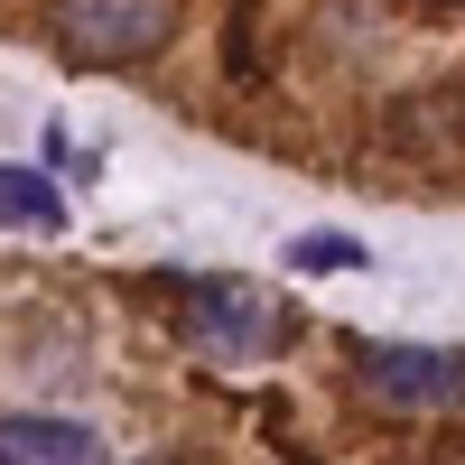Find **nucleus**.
I'll list each match as a JSON object with an SVG mask.
<instances>
[{"label":"nucleus","mask_w":465,"mask_h":465,"mask_svg":"<svg viewBox=\"0 0 465 465\" xmlns=\"http://www.w3.org/2000/svg\"><path fill=\"white\" fill-rule=\"evenodd\" d=\"M47 28L84 65H140V56H159L177 37V0H56Z\"/></svg>","instance_id":"f257e3e1"},{"label":"nucleus","mask_w":465,"mask_h":465,"mask_svg":"<svg viewBox=\"0 0 465 465\" xmlns=\"http://www.w3.org/2000/svg\"><path fill=\"white\" fill-rule=\"evenodd\" d=\"M280 270H307V280H326V270H372V242L363 232H289L280 242Z\"/></svg>","instance_id":"423d86ee"},{"label":"nucleus","mask_w":465,"mask_h":465,"mask_svg":"<svg viewBox=\"0 0 465 465\" xmlns=\"http://www.w3.org/2000/svg\"><path fill=\"white\" fill-rule=\"evenodd\" d=\"M186 326H196L205 354H270L280 307H270L252 280H186Z\"/></svg>","instance_id":"7ed1b4c3"},{"label":"nucleus","mask_w":465,"mask_h":465,"mask_svg":"<svg viewBox=\"0 0 465 465\" xmlns=\"http://www.w3.org/2000/svg\"><path fill=\"white\" fill-rule=\"evenodd\" d=\"M0 465H103V438L84 429V419L0 410Z\"/></svg>","instance_id":"20e7f679"},{"label":"nucleus","mask_w":465,"mask_h":465,"mask_svg":"<svg viewBox=\"0 0 465 465\" xmlns=\"http://www.w3.org/2000/svg\"><path fill=\"white\" fill-rule=\"evenodd\" d=\"M354 372L391 410H456L465 401V354H447V344H354Z\"/></svg>","instance_id":"f03ea898"},{"label":"nucleus","mask_w":465,"mask_h":465,"mask_svg":"<svg viewBox=\"0 0 465 465\" xmlns=\"http://www.w3.org/2000/svg\"><path fill=\"white\" fill-rule=\"evenodd\" d=\"M0 223L10 232H65V196L47 168H0Z\"/></svg>","instance_id":"39448f33"}]
</instances>
